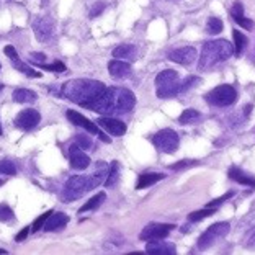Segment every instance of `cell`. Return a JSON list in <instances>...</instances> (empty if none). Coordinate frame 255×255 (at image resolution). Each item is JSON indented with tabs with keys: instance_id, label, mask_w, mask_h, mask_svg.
Instances as JSON below:
<instances>
[{
	"instance_id": "6da1fadb",
	"label": "cell",
	"mask_w": 255,
	"mask_h": 255,
	"mask_svg": "<svg viewBox=\"0 0 255 255\" xmlns=\"http://www.w3.org/2000/svg\"><path fill=\"white\" fill-rule=\"evenodd\" d=\"M136 105V97L131 90L120 87H107L105 92L90 105L98 113H126Z\"/></svg>"
},
{
	"instance_id": "7a4b0ae2",
	"label": "cell",
	"mask_w": 255,
	"mask_h": 255,
	"mask_svg": "<svg viewBox=\"0 0 255 255\" xmlns=\"http://www.w3.org/2000/svg\"><path fill=\"white\" fill-rule=\"evenodd\" d=\"M105 89H107L105 84L98 82V80L75 79V80H69V82L64 84L59 94L64 98L77 103L80 107L90 108L92 103L105 92Z\"/></svg>"
},
{
	"instance_id": "3957f363",
	"label": "cell",
	"mask_w": 255,
	"mask_h": 255,
	"mask_svg": "<svg viewBox=\"0 0 255 255\" xmlns=\"http://www.w3.org/2000/svg\"><path fill=\"white\" fill-rule=\"evenodd\" d=\"M233 44L226 39H213L203 44L198 71H210L216 64L228 61L233 56Z\"/></svg>"
},
{
	"instance_id": "277c9868",
	"label": "cell",
	"mask_w": 255,
	"mask_h": 255,
	"mask_svg": "<svg viewBox=\"0 0 255 255\" xmlns=\"http://www.w3.org/2000/svg\"><path fill=\"white\" fill-rule=\"evenodd\" d=\"M155 87H157V97L159 98H170L178 94H182V82L178 77L177 71L172 69H165L157 74L155 77Z\"/></svg>"
},
{
	"instance_id": "5b68a950",
	"label": "cell",
	"mask_w": 255,
	"mask_h": 255,
	"mask_svg": "<svg viewBox=\"0 0 255 255\" xmlns=\"http://www.w3.org/2000/svg\"><path fill=\"white\" fill-rule=\"evenodd\" d=\"M94 190V182L90 175H74L64 185L62 200L64 201H75L87 193V191Z\"/></svg>"
},
{
	"instance_id": "8992f818",
	"label": "cell",
	"mask_w": 255,
	"mask_h": 255,
	"mask_svg": "<svg viewBox=\"0 0 255 255\" xmlns=\"http://www.w3.org/2000/svg\"><path fill=\"white\" fill-rule=\"evenodd\" d=\"M206 102L214 107H229L237 100V92L233 85L223 84L206 94Z\"/></svg>"
},
{
	"instance_id": "52a82bcc",
	"label": "cell",
	"mask_w": 255,
	"mask_h": 255,
	"mask_svg": "<svg viewBox=\"0 0 255 255\" xmlns=\"http://www.w3.org/2000/svg\"><path fill=\"white\" fill-rule=\"evenodd\" d=\"M152 142L160 152L173 154L177 150L178 144H180V137H178V134L173 129L165 128V129H160L159 132H155L152 136Z\"/></svg>"
},
{
	"instance_id": "ba28073f",
	"label": "cell",
	"mask_w": 255,
	"mask_h": 255,
	"mask_svg": "<svg viewBox=\"0 0 255 255\" xmlns=\"http://www.w3.org/2000/svg\"><path fill=\"white\" fill-rule=\"evenodd\" d=\"M229 229H231L229 223H216V224L210 226V228H208L205 233L200 236L198 249H200V251H205V249L211 247L216 241L223 239L224 236H228Z\"/></svg>"
},
{
	"instance_id": "9c48e42d",
	"label": "cell",
	"mask_w": 255,
	"mask_h": 255,
	"mask_svg": "<svg viewBox=\"0 0 255 255\" xmlns=\"http://www.w3.org/2000/svg\"><path fill=\"white\" fill-rule=\"evenodd\" d=\"M175 229L173 224H160V223H150L146 228L142 229V233L139 234V239L141 241H157V239H164L170 234V231Z\"/></svg>"
},
{
	"instance_id": "30bf717a",
	"label": "cell",
	"mask_w": 255,
	"mask_h": 255,
	"mask_svg": "<svg viewBox=\"0 0 255 255\" xmlns=\"http://www.w3.org/2000/svg\"><path fill=\"white\" fill-rule=\"evenodd\" d=\"M67 118H69V121H72L75 126L82 128V129H85L87 132H90V134H98L105 142H110V139L105 134H102L100 128L95 126V123H92V121L89 118H85L84 115L74 112V110H69V112H67Z\"/></svg>"
},
{
	"instance_id": "8fae6325",
	"label": "cell",
	"mask_w": 255,
	"mask_h": 255,
	"mask_svg": "<svg viewBox=\"0 0 255 255\" xmlns=\"http://www.w3.org/2000/svg\"><path fill=\"white\" fill-rule=\"evenodd\" d=\"M39 121H41V115H39L36 110L26 108V110H23V112H20L18 117L15 118V126L20 128L23 131H31L39 125Z\"/></svg>"
},
{
	"instance_id": "7c38bea8",
	"label": "cell",
	"mask_w": 255,
	"mask_h": 255,
	"mask_svg": "<svg viewBox=\"0 0 255 255\" xmlns=\"http://www.w3.org/2000/svg\"><path fill=\"white\" fill-rule=\"evenodd\" d=\"M31 25H33V31H34V34H36L38 41L46 43L53 38V31H54L53 21H49L46 16H36Z\"/></svg>"
},
{
	"instance_id": "4fadbf2b",
	"label": "cell",
	"mask_w": 255,
	"mask_h": 255,
	"mask_svg": "<svg viewBox=\"0 0 255 255\" xmlns=\"http://www.w3.org/2000/svg\"><path fill=\"white\" fill-rule=\"evenodd\" d=\"M69 160H71V167L74 170H85L90 165V157L79 144H72L69 149Z\"/></svg>"
},
{
	"instance_id": "5bb4252c",
	"label": "cell",
	"mask_w": 255,
	"mask_h": 255,
	"mask_svg": "<svg viewBox=\"0 0 255 255\" xmlns=\"http://www.w3.org/2000/svg\"><path fill=\"white\" fill-rule=\"evenodd\" d=\"M167 56H169V59L172 62L182 64V66H190V64H193L196 61V49L191 48V46H185V48L170 51Z\"/></svg>"
},
{
	"instance_id": "9a60e30c",
	"label": "cell",
	"mask_w": 255,
	"mask_h": 255,
	"mask_svg": "<svg viewBox=\"0 0 255 255\" xmlns=\"http://www.w3.org/2000/svg\"><path fill=\"white\" fill-rule=\"evenodd\" d=\"M3 53L10 57V61H11V64H13V67L16 69V71L23 72V74L26 75V77H34V79H39V77H41V74H39L38 71H34V69L28 67L26 64H23V62L20 61V57H18V54H16V49L13 48V46H5Z\"/></svg>"
},
{
	"instance_id": "2e32d148",
	"label": "cell",
	"mask_w": 255,
	"mask_h": 255,
	"mask_svg": "<svg viewBox=\"0 0 255 255\" xmlns=\"http://www.w3.org/2000/svg\"><path fill=\"white\" fill-rule=\"evenodd\" d=\"M98 126L103 128L112 136H123L126 132V125L117 118H108V117L98 118Z\"/></svg>"
},
{
	"instance_id": "e0dca14e",
	"label": "cell",
	"mask_w": 255,
	"mask_h": 255,
	"mask_svg": "<svg viewBox=\"0 0 255 255\" xmlns=\"http://www.w3.org/2000/svg\"><path fill=\"white\" fill-rule=\"evenodd\" d=\"M146 252L154 255H173L177 252V249L172 242H162L160 239H157V241H147Z\"/></svg>"
},
{
	"instance_id": "ac0fdd59",
	"label": "cell",
	"mask_w": 255,
	"mask_h": 255,
	"mask_svg": "<svg viewBox=\"0 0 255 255\" xmlns=\"http://www.w3.org/2000/svg\"><path fill=\"white\" fill-rule=\"evenodd\" d=\"M67 223H69V216L66 213H51L48 221L43 226V231L44 233H54V231L66 228Z\"/></svg>"
},
{
	"instance_id": "d6986e66",
	"label": "cell",
	"mask_w": 255,
	"mask_h": 255,
	"mask_svg": "<svg viewBox=\"0 0 255 255\" xmlns=\"http://www.w3.org/2000/svg\"><path fill=\"white\" fill-rule=\"evenodd\" d=\"M108 72L115 79H126L131 75V64L125 61H110Z\"/></svg>"
},
{
	"instance_id": "ffe728a7",
	"label": "cell",
	"mask_w": 255,
	"mask_h": 255,
	"mask_svg": "<svg viewBox=\"0 0 255 255\" xmlns=\"http://www.w3.org/2000/svg\"><path fill=\"white\" fill-rule=\"evenodd\" d=\"M231 15H233L234 21L237 23V25H241L244 30H252L254 25H252V20L247 18V16H244V7H242L241 2H236L233 5V8H231Z\"/></svg>"
},
{
	"instance_id": "44dd1931",
	"label": "cell",
	"mask_w": 255,
	"mask_h": 255,
	"mask_svg": "<svg viewBox=\"0 0 255 255\" xmlns=\"http://www.w3.org/2000/svg\"><path fill=\"white\" fill-rule=\"evenodd\" d=\"M228 175H229V178H233V180L237 183L255 188V177L249 175V173H246L244 170H241L239 167H233V169H229Z\"/></svg>"
},
{
	"instance_id": "7402d4cb",
	"label": "cell",
	"mask_w": 255,
	"mask_h": 255,
	"mask_svg": "<svg viewBox=\"0 0 255 255\" xmlns=\"http://www.w3.org/2000/svg\"><path fill=\"white\" fill-rule=\"evenodd\" d=\"M137 56V48L134 44H120L117 49L113 51V57L123 61H132Z\"/></svg>"
},
{
	"instance_id": "603a6c76",
	"label": "cell",
	"mask_w": 255,
	"mask_h": 255,
	"mask_svg": "<svg viewBox=\"0 0 255 255\" xmlns=\"http://www.w3.org/2000/svg\"><path fill=\"white\" fill-rule=\"evenodd\" d=\"M164 178H165L164 173H144V175H141V177L137 178L136 190H144V188L150 187V185L164 180Z\"/></svg>"
},
{
	"instance_id": "cb8c5ba5",
	"label": "cell",
	"mask_w": 255,
	"mask_h": 255,
	"mask_svg": "<svg viewBox=\"0 0 255 255\" xmlns=\"http://www.w3.org/2000/svg\"><path fill=\"white\" fill-rule=\"evenodd\" d=\"M13 102L16 103H31L38 98V95L34 94L33 90H28V89H16L13 90Z\"/></svg>"
},
{
	"instance_id": "d4e9b609",
	"label": "cell",
	"mask_w": 255,
	"mask_h": 255,
	"mask_svg": "<svg viewBox=\"0 0 255 255\" xmlns=\"http://www.w3.org/2000/svg\"><path fill=\"white\" fill-rule=\"evenodd\" d=\"M105 198H107V195L103 193V191H100V193H97L95 196H92V198H90L89 201H87L82 208H80L79 213L82 214V213H85V211L97 210V208H100V206L103 205V201H105Z\"/></svg>"
},
{
	"instance_id": "484cf974",
	"label": "cell",
	"mask_w": 255,
	"mask_h": 255,
	"mask_svg": "<svg viewBox=\"0 0 255 255\" xmlns=\"http://www.w3.org/2000/svg\"><path fill=\"white\" fill-rule=\"evenodd\" d=\"M118 178H120V164L115 160L110 164V170H108V177L105 180V185L108 188H113L115 185L118 183Z\"/></svg>"
},
{
	"instance_id": "4316f807",
	"label": "cell",
	"mask_w": 255,
	"mask_h": 255,
	"mask_svg": "<svg viewBox=\"0 0 255 255\" xmlns=\"http://www.w3.org/2000/svg\"><path fill=\"white\" fill-rule=\"evenodd\" d=\"M214 211H216V208H210L206 206L205 210H198V211H193L188 214V221L191 223H198V221H203L205 218L211 216V214H214Z\"/></svg>"
},
{
	"instance_id": "83f0119b",
	"label": "cell",
	"mask_w": 255,
	"mask_h": 255,
	"mask_svg": "<svg viewBox=\"0 0 255 255\" xmlns=\"http://www.w3.org/2000/svg\"><path fill=\"white\" fill-rule=\"evenodd\" d=\"M233 34H234V41H236V46H234L236 56H241L242 53H244V49L247 46V36L246 34H242L241 31H237V30H234Z\"/></svg>"
},
{
	"instance_id": "f1b7e54d",
	"label": "cell",
	"mask_w": 255,
	"mask_h": 255,
	"mask_svg": "<svg viewBox=\"0 0 255 255\" xmlns=\"http://www.w3.org/2000/svg\"><path fill=\"white\" fill-rule=\"evenodd\" d=\"M206 30H208V33H211V34L221 33L223 31V21L219 20V18H216V16H211V18L208 20Z\"/></svg>"
},
{
	"instance_id": "f546056e",
	"label": "cell",
	"mask_w": 255,
	"mask_h": 255,
	"mask_svg": "<svg viewBox=\"0 0 255 255\" xmlns=\"http://www.w3.org/2000/svg\"><path fill=\"white\" fill-rule=\"evenodd\" d=\"M15 214L7 205H0V221L2 223H13Z\"/></svg>"
},
{
	"instance_id": "4dcf8cb0",
	"label": "cell",
	"mask_w": 255,
	"mask_h": 255,
	"mask_svg": "<svg viewBox=\"0 0 255 255\" xmlns=\"http://www.w3.org/2000/svg\"><path fill=\"white\" fill-rule=\"evenodd\" d=\"M198 118H200V113L196 112V110H185V112L180 115V118H178V121L185 125V123H191V121H195Z\"/></svg>"
},
{
	"instance_id": "1f68e13d",
	"label": "cell",
	"mask_w": 255,
	"mask_h": 255,
	"mask_svg": "<svg viewBox=\"0 0 255 255\" xmlns=\"http://www.w3.org/2000/svg\"><path fill=\"white\" fill-rule=\"evenodd\" d=\"M51 213H53V211H46L44 214H41V216H39L36 221L33 223V226L30 228V233H38L39 229H43V226L46 224V221H48V218L51 216Z\"/></svg>"
},
{
	"instance_id": "d6a6232c",
	"label": "cell",
	"mask_w": 255,
	"mask_h": 255,
	"mask_svg": "<svg viewBox=\"0 0 255 255\" xmlns=\"http://www.w3.org/2000/svg\"><path fill=\"white\" fill-rule=\"evenodd\" d=\"M0 173L3 175H15L16 173V167L11 160H2L0 162Z\"/></svg>"
},
{
	"instance_id": "836d02e7",
	"label": "cell",
	"mask_w": 255,
	"mask_h": 255,
	"mask_svg": "<svg viewBox=\"0 0 255 255\" xmlns=\"http://www.w3.org/2000/svg\"><path fill=\"white\" fill-rule=\"evenodd\" d=\"M198 164V160H190V159H185L180 162H175V164L169 165L172 170H182V169H187V167H195Z\"/></svg>"
},
{
	"instance_id": "e575fe53",
	"label": "cell",
	"mask_w": 255,
	"mask_h": 255,
	"mask_svg": "<svg viewBox=\"0 0 255 255\" xmlns=\"http://www.w3.org/2000/svg\"><path fill=\"white\" fill-rule=\"evenodd\" d=\"M46 69V71H51V72H64L66 71V66L61 62V61H54L53 64H43V66H39Z\"/></svg>"
},
{
	"instance_id": "d590c367",
	"label": "cell",
	"mask_w": 255,
	"mask_h": 255,
	"mask_svg": "<svg viewBox=\"0 0 255 255\" xmlns=\"http://www.w3.org/2000/svg\"><path fill=\"white\" fill-rule=\"evenodd\" d=\"M234 196V191L231 190V191H228V193H224L223 196H219V198H216V200H213V201H210L208 203L206 206H210V208H218L219 205H221V203H224V201H228L229 198H233Z\"/></svg>"
},
{
	"instance_id": "8d00e7d4",
	"label": "cell",
	"mask_w": 255,
	"mask_h": 255,
	"mask_svg": "<svg viewBox=\"0 0 255 255\" xmlns=\"http://www.w3.org/2000/svg\"><path fill=\"white\" fill-rule=\"evenodd\" d=\"M30 59L33 64H36V66H43V64H46V56L41 54V53H31L30 54Z\"/></svg>"
},
{
	"instance_id": "74e56055",
	"label": "cell",
	"mask_w": 255,
	"mask_h": 255,
	"mask_svg": "<svg viewBox=\"0 0 255 255\" xmlns=\"http://www.w3.org/2000/svg\"><path fill=\"white\" fill-rule=\"evenodd\" d=\"M75 139H77V144L82 149H89L90 146H92V141L87 136H82V134H77L75 136Z\"/></svg>"
},
{
	"instance_id": "f35d334b",
	"label": "cell",
	"mask_w": 255,
	"mask_h": 255,
	"mask_svg": "<svg viewBox=\"0 0 255 255\" xmlns=\"http://www.w3.org/2000/svg\"><path fill=\"white\" fill-rule=\"evenodd\" d=\"M103 7H105V3H97L95 7H94V10L90 11V16H97L98 13H102Z\"/></svg>"
},
{
	"instance_id": "ab89813d",
	"label": "cell",
	"mask_w": 255,
	"mask_h": 255,
	"mask_svg": "<svg viewBox=\"0 0 255 255\" xmlns=\"http://www.w3.org/2000/svg\"><path fill=\"white\" fill-rule=\"evenodd\" d=\"M28 233H30V228H25V229H23V231H21V233H20L18 236L15 237V241H18V242H20V241H23V239H26Z\"/></svg>"
},
{
	"instance_id": "60d3db41",
	"label": "cell",
	"mask_w": 255,
	"mask_h": 255,
	"mask_svg": "<svg viewBox=\"0 0 255 255\" xmlns=\"http://www.w3.org/2000/svg\"><path fill=\"white\" fill-rule=\"evenodd\" d=\"M0 254H7V251H3V249H0Z\"/></svg>"
},
{
	"instance_id": "b9f144b4",
	"label": "cell",
	"mask_w": 255,
	"mask_h": 255,
	"mask_svg": "<svg viewBox=\"0 0 255 255\" xmlns=\"http://www.w3.org/2000/svg\"><path fill=\"white\" fill-rule=\"evenodd\" d=\"M2 185H3V180H2V178H0V187H2Z\"/></svg>"
},
{
	"instance_id": "7bdbcfd3",
	"label": "cell",
	"mask_w": 255,
	"mask_h": 255,
	"mask_svg": "<svg viewBox=\"0 0 255 255\" xmlns=\"http://www.w3.org/2000/svg\"><path fill=\"white\" fill-rule=\"evenodd\" d=\"M2 90H3V85H2V84H0V92H2Z\"/></svg>"
},
{
	"instance_id": "ee69618b",
	"label": "cell",
	"mask_w": 255,
	"mask_h": 255,
	"mask_svg": "<svg viewBox=\"0 0 255 255\" xmlns=\"http://www.w3.org/2000/svg\"><path fill=\"white\" fill-rule=\"evenodd\" d=\"M0 136H2V126H0Z\"/></svg>"
}]
</instances>
